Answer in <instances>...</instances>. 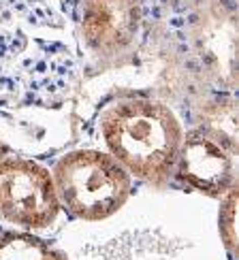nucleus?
I'll list each match as a JSON object with an SVG mask.
<instances>
[{
  "mask_svg": "<svg viewBox=\"0 0 239 260\" xmlns=\"http://www.w3.org/2000/svg\"><path fill=\"white\" fill-rule=\"evenodd\" d=\"M99 135L122 169L150 188H167L184 141V126L169 105L150 96H122L99 115Z\"/></svg>",
  "mask_w": 239,
  "mask_h": 260,
  "instance_id": "obj_1",
  "label": "nucleus"
},
{
  "mask_svg": "<svg viewBox=\"0 0 239 260\" xmlns=\"http://www.w3.org/2000/svg\"><path fill=\"white\" fill-rule=\"evenodd\" d=\"M60 211L83 222H101L115 215L133 192V177L101 149H75L51 169Z\"/></svg>",
  "mask_w": 239,
  "mask_h": 260,
  "instance_id": "obj_2",
  "label": "nucleus"
},
{
  "mask_svg": "<svg viewBox=\"0 0 239 260\" xmlns=\"http://www.w3.org/2000/svg\"><path fill=\"white\" fill-rule=\"evenodd\" d=\"M194 67L210 88L237 90V9L231 0H199L186 24Z\"/></svg>",
  "mask_w": 239,
  "mask_h": 260,
  "instance_id": "obj_3",
  "label": "nucleus"
},
{
  "mask_svg": "<svg viewBox=\"0 0 239 260\" xmlns=\"http://www.w3.org/2000/svg\"><path fill=\"white\" fill-rule=\"evenodd\" d=\"M58 213L51 173L35 160L0 154V220L32 233L49 229Z\"/></svg>",
  "mask_w": 239,
  "mask_h": 260,
  "instance_id": "obj_4",
  "label": "nucleus"
},
{
  "mask_svg": "<svg viewBox=\"0 0 239 260\" xmlns=\"http://www.w3.org/2000/svg\"><path fill=\"white\" fill-rule=\"evenodd\" d=\"M141 24V0H81L79 5L83 45L105 62H115L135 49Z\"/></svg>",
  "mask_w": 239,
  "mask_h": 260,
  "instance_id": "obj_5",
  "label": "nucleus"
},
{
  "mask_svg": "<svg viewBox=\"0 0 239 260\" xmlns=\"http://www.w3.org/2000/svg\"><path fill=\"white\" fill-rule=\"evenodd\" d=\"M173 177L210 199H222L237 188L235 158L192 130L184 135Z\"/></svg>",
  "mask_w": 239,
  "mask_h": 260,
  "instance_id": "obj_6",
  "label": "nucleus"
},
{
  "mask_svg": "<svg viewBox=\"0 0 239 260\" xmlns=\"http://www.w3.org/2000/svg\"><path fill=\"white\" fill-rule=\"evenodd\" d=\"M194 133H199L229 156L237 158V96L235 92L212 90L199 94L192 103Z\"/></svg>",
  "mask_w": 239,
  "mask_h": 260,
  "instance_id": "obj_7",
  "label": "nucleus"
},
{
  "mask_svg": "<svg viewBox=\"0 0 239 260\" xmlns=\"http://www.w3.org/2000/svg\"><path fill=\"white\" fill-rule=\"evenodd\" d=\"M0 260H69L39 235L7 229L0 231Z\"/></svg>",
  "mask_w": 239,
  "mask_h": 260,
  "instance_id": "obj_8",
  "label": "nucleus"
},
{
  "mask_svg": "<svg viewBox=\"0 0 239 260\" xmlns=\"http://www.w3.org/2000/svg\"><path fill=\"white\" fill-rule=\"evenodd\" d=\"M237 199L239 192L237 188L229 190L220 199V211H218V231L224 250L233 258L239 254V243H237Z\"/></svg>",
  "mask_w": 239,
  "mask_h": 260,
  "instance_id": "obj_9",
  "label": "nucleus"
},
{
  "mask_svg": "<svg viewBox=\"0 0 239 260\" xmlns=\"http://www.w3.org/2000/svg\"><path fill=\"white\" fill-rule=\"evenodd\" d=\"M0 154H7V149L3 147V143H0Z\"/></svg>",
  "mask_w": 239,
  "mask_h": 260,
  "instance_id": "obj_10",
  "label": "nucleus"
}]
</instances>
